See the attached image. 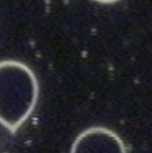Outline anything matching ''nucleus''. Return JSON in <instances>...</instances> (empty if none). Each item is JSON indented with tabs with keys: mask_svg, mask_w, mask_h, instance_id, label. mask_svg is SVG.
I'll use <instances>...</instances> for the list:
<instances>
[{
	"mask_svg": "<svg viewBox=\"0 0 152 153\" xmlns=\"http://www.w3.org/2000/svg\"><path fill=\"white\" fill-rule=\"evenodd\" d=\"M95 1H98L99 3H104V4H110V3H114V2H116L118 0H95Z\"/></svg>",
	"mask_w": 152,
	"mask_h": 153,
	"instance_id": "nucleus-3",
	"label": "nucleus"
},
{
	"mask_svg": "<svg viewBox=\"0 0 152 153\" xmlns=\"http://www.w3.org/2000/svg\"><path fill=\"white\" fill-rule=\"evenodd\" d=\"M70 153H127L122 139L113 131L100 126L81 133L73 143Z\"/></svg>",
	"mask_w": 152,
	"mask_h": 153,
	"instance_id": "nucleus-2",
	"label": "nucleus"
},
{
	"mask_svg": "<svg viewBox=\"0 0 152 153\" xmlns=\"http://www.w3.org/2000/svg\"><path fill=\"white\" fill-rule=\"evenodd\" d=\"M39 83L32 70L19 61L0 62V124L16 131L30 116L39 98Z\"/></svg>",
	"mask_w": 152,
	"mask_h": 153,
	"instance_id": "nucleus-1",
	"label": "nucleus"
}]
</instances>
